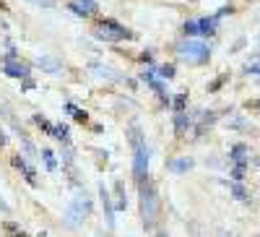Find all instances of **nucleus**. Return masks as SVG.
I'll list each match as a JSON object with an SVG mask.
<instances>
[{
    "label": "nucleus",
    "mask_w": 260,
    "mask_h": 237,
    "mask_svg": "<svg viewBox=\"0 0 260 237\" xmlns=\"http://www.w3.org/2000/svg\"><path fill=\"white\" fill-rule=\"evenodd\" d=\"M91 34H94V39L99 42H125V39H135V34L128 29L125 24L115 21V18H99V21L94 24V29H91Z\"/></svg>",
    "instance_id": "1"
},
{
    "label": "nucleus",
    "mask_w": 260,
    "mask_h": 237,
    "mask_svg": "<svg viewBox=\"0 0 260 237\" xmlns=\"http://www.w3.org/2000/svg\"><path fill=\"white\" fill-rule=\"evenodd\" d=\"M138 188H141V219H143V227L146 230H154L156 222H159V193H156L151 180L141 182Z\"/></svg>",
    "instance_id": "2"
},
{
    "label": "nucleus",
    "mask_w": 260,
    "mask_h": 237,
    "mask_svg": "<svg viewBox=\"0 0 260 237\" xmlns=\"http://www.w3.org/2000/svg\"><path fill=\"white\" fill-rule=\"evenodd\" d=\"M174 50H177L180 60L193 63V66H203V63H208V58H211V44L206 39H200V36H188V39L180 42Z\"/></svg>",
    "instance_id": "3"
},
{
    "label": "nucleus",
    "mask_w": 260,
    "mask_h": 237,
    "mask_svg": "<svg viewBox=\"0 0 260 237\" xmlns=\"http://www.w3.org/2000/svg\"><path fill=\"white\" fill-rule=\"evenodd\" d=\"M91 208H94V203H91V198H89V196L81 190V193H78L76 198H73V203L68 206V211H65V222H68V224H73V227H76V224H81L83 219H86V216L91 214Z\"/></svg>",
    "instance_id": "4"
},
{
    "label": "nucleus",
    "mask_w": 260,
    "mask_h": 237,
    "mask_svg": "<svg viewBox=\"0 0 260 237\" xmlns=\"http://www.w3.org/2000/svg\"><path fill=\"white\" fill-rule=\"evenodd\" d=\"M133 177L138 185L148 180V146L146 143L133 149Z\"/></svg>",
    "instance_id": "5"
},
{
    "label": "nucleus",
    "mask_w": 260,
    "mask_h": 237,
    "mask_svg": "<svg viewBox=\"0 0 260 237\" xmlns=\"http://www.w3.org/2000/svg\"><path fill=\"white\" fill-rule=\"evenodd\" d=\"M65 5H68L70 13H76L78 18H83V21H91V18L99 16V3L97 0H70V3H65Z\"/></svg>",
    "instance_id": "6"
},
{
    "label": "nucleus",
    "mask_w": 260,
    "mask_h": 237,
    "mask_svg": "<svg viewBox=\"0 0 260 237\" xmlns=\"http://www.w3.org/2000/svg\"><path fill=\"white\" fill-rule=\"evenodd\" d=\"M3 73L8 78H26V76H32V68L26 66V63L21 58H8V55H3Z\"/></svg>",
    "instance_id": "7"
},
{
    "label": "nucleus",
    "mask_w": 260,
    "mask_h": 237,
    "mask_svg": "<svg viewBox=\"0 0 260 237\" xmlns=\"http://www.w3.org/2000/svg\"><path fill=\"white\" fill-rule=\"evenodd\" d=\"M11 164H13V167H16V169L26 177V182H29V185H36V169L32 167L29 162H26V157H21V154H13Z\"/></svg>",
    "instance_id": "8"
},
{
    "label": "nucleus",
    "mask_w": 260,
    "mask_h": 237,
    "mask_svg": "<svg viewBox=\"0 0 260 237\" xmlns=\"http://www.w3.org/2000/svg\"><path fill=\"white\" fill-rule=\"evenodd\" d=\"M190 125H193V117L188 112H174V135H177V138H185V133L190 131Z\"/></svg>",
    "instance_id": "9"
},
{
    "label": "nucleus",
    "mask_w": 260,
    "mask_h": 237,
    "mask_svg": "<svg viewBox=\"0 0 260 237\" xmlns=\"http://www.w3.org/2000/svg\"><path fill=\"white\" fill-rule=\"evenodd\" d=\"M36 68H42L44 73H60L63 63L58 58H52V55H39V58H36Z\"/></svg>",
    "instance_id": "10"
},
{
    "label": "nucleus",
    "mask_w": 260,
    "mask_h": 237,
    "mask_svg": "<svg viewBox=\"0 0 260 237\" xmlns=\"http://www.w3.org/2000/svg\"><path fill=\"white\" fill-rule=\"evenodd\" d=\"M99 198H101V206H104V216H107V227L112 230L115 227V208L109 203V190L104 185H99Z\"/></svg>",
    "instance_id": "11"
},
{
    "label": "nucleus",
    "mask_w": 260,
    "mask_h": 237,
    "mask_svg": "<svg viewBox=\"0 0 260 237\" xmlns=\"http://www.w3.org/2000/svg\"><path fill=\"white\" fill-rule=\"evenodd\" d=\"M169 172H174V175H185V172H190L195 167V162L190 157H180V159H169Z\"/></svg>",
    "instance_id": "12"
},
{
    "label": "nucleus",
    "mask_w": 260,
    "mask_h": 237,
    "mask_svg": "<svg viewBox=\"0 0 260 237\" xmlns=\"http://www.w3.org/2000/svg\"><path fill=\"white\" fill-rule=\"evenodd\" d=\"M198 29H200V36H213L219 29V18L216 16H206V18H198Z\"/></svg>",
    "instance_id": "13"
},
{
    "label": "nucleus",
    "mask_w": 260,
    "mask_h": 237,
    "mask_svg": "<svg viewBox=\"0 0 260 237\" xmlns=\"http://www.w3.org/2000/svg\"><path fill=\"white\" fill-rule=\"evenodd\" d=\"M247 146L245 143H234L231 146V151H229V159L234 162V164H247Z\"/></svg>",
    "instance_id": "14"
},
{
    "label": "nucleus",
    "mask_w": 260,
    "mask_h": 237,
    "mask_svg": "<svg viewBox=\"0 0 260 237\" xmlns=\"http://www.w3.org/2000/svg\"><path fill=\"white\" fill-rule=\"evenodd\" d=\"M52 135L58 141H63L65 146H70V128L65 125V123H55V128H52Z\"/></svg>",
    "instance_id": "15"
},
{
    "label": "nucleus",
    "mask_w": 260,
    "mask_h": 237,
    "mask_svg": "<svg viewBox=\"0 0 260 237\" xmlns=\"http://www.w3.org/2000/svg\"><path fill=\"white\" fill-rule=\"evenodd\" d=\"M128 141H130V146H133V149H135V146H141V143H146L143 131H141V128H138L135 123L130 125V131H128Z\"/></svg>",
    "instance_id": "16"
},
{
    "label": "nucleus",
    "mask_w": 260,
    "mask_h": 237,
    "mask_svg": "<svg viewBox=\"0 0 260 237\" xmlns=\"http://www.w3.org/2000/svg\"><path fill=\"white\" fill-rule=\"evenodd\" d=\"M229 193L234 196L237 201H250V196H247V190H245V185H242V182H234V180H231V185H229Z\"/></svg>",
    "instance_id": "17"
},
{
    "label": "nucleus",
    "mask_w": 260,
    "mask_h": 237,
    "mask_svg": "<svg viewBox=\"0 0 260 237\" xmlns=\"http://www.w3.org/2000/svg\"><path fill=\"white\" fill-rule=\"evenodd\" d=\"M169 107L174 109V112H185V109H188V94H185V91H182V94H174Z\"/></svg>",
    "instance_id": "18"
},
{
    "label": "nucleus",
    "mask_w": 260,
    "mask_h": 237,
    "mask_svg": "<svg viewBox=\"0 0 260 237\" xmlns=\"http://www.w3.org/2000/svg\"><path fill=\"white\" fill-rule=\"evenodd\" d=\"M34 125H36V128H42V133H44V135H52L55 123H50L44 115H34Z\"/></svg>",
    "instance_id": "19"
},
{
    "label": "nucleus",
    "mask_w": 260,
    "mask_h": 237,
    "mask_svg": "<svg viewBox=\"0 0 260 237\" xmlns=\"http://www.w3.org/2000/svg\"><path fill=\"white\" fill-rule=\"evenodd\" d=\"M174 68H177L174 63H164V66H159V68H156V73H159V78L169 81V78H174V73H177Z\"/></svg>",
    "instance_id": "20"
},
{
    "label": "nucleus",
    "mask_w": 260,
    "mask_h": 237,
    "mask_svg": "<svg viewBox=\"0 0 260 237\" xmlns=\"http://www.w3.org/2000/svg\"><path fill=\"white\" fill-rule=\"evenodd\" d=\"M42 159H44V167H47V172H55V169H58V162H55L52 149H42Z\"/></svg>",
    "instance_id": "21"
},
{
    "label": "nucleus",
    "mask_w": 260,
    "mask_h": 237,
    "mask_svg": "<svg viewBox=\"0 0 260 237\" xmlns=\"http://www.w3.org/2000/svg\"><path fill=\"white\" fill-rule=\"evenodd\" d=\"M227 81H229V76H227V73H221V76H216V78L211 81V84H208V89H206V91H208V94H216V91H219L221 86H224Z\"/></svg>",
    "instance_id": "22"
},
{
    "label": "nucleus",
    "mask_w": 260,
    "mask_h": 237,
    "mask_svg": "<svg viewBox=\"0 0 260 237\" xmlns=\"http://www.w3.org/2000/svg\"><path fill=\"white\" fill-rule=\"evenodd\" d=\"M229 175H231V180H234V182H242L245 175H247V164H234Z\"/></svg>",
    "instance_id": "23"
},
{
    "label": "nucleus",
    "mask_w": 260,
    "mask_h": 237,
    "mask_svg": "<svg viewBox=\"0 0 260 237\" xmlns=\"http://www.w3.org/2000/svg\"><path fill=\"white\" fill-rule=\"evenodd\" d=\"M182 34H185V36H200L198 21H185V24H182Z\"/></svg>",
    "instance_id": "24"
},
{
    "label": "nucleus",
    "mask_w": 260,
    "mask_h": 237,
    "mask_svg": "<svg viewBox=\"0 0 260 237\" xmlns=\"http://www.w3.org/2000/svg\"><path fill=\"white\" fill-rule=\"evenodd\" d=\"M73 120H76V123H81V125H86L89 123V115H86V109H81V107H76V109H73Z\"/></svg>",
    "instance_id": "25"
},
{
    "label": "nucleus",
    "mask_w": 260,
    "mask_h": 237,
    "mask_svg": "<svg viewBox=\"0 0 260 237\" xmlns=\"http://www.w3.org/2000/svg\"><path fill=\"white\" fill-rule=\"evenodd\" d=\"M94 73H97V76H101V78H117L115 73L107 68V66H94Z\"/></svg>",
    "instance_id": "26"
},
{
    "label": "nucleus",
    "mask_w": 260,
    "mask_h": 237,
    "mask_svg": "<svg viewBox=\"0 0 260 237\" xmlns=\"http://www.w3.org/2000/svg\"><path fill=\"white\" fill-rule=\"evenodd\" d=\"M245 76H260V60H255V63H247Z\"/></svg>",
    "instance_id": "27"
},
{
    "label": "nucleus",
    "mask_w": 260,
    "mask_h": 237,
    "mask_svg": "<svg viewBox=\"0 0 260 237\" xmlns=\"http://www.w3.org/2000/svg\"><path fill=\"white\" fill-rule=\"evenodd\" d=\"M36 84H34V78L32 76H26V78H21V91H29V89H34Z\"/></svg>",
    "instance_id": "28"
},
{
    "label": "nucleus",
    "mask_w": 260,
    "mask_h": 237,
    "mask_svg": "<svg viewBox=\"0 0 260 237\" xmlns=\"http://www.w3.org/2000/svg\"><path fill=\"white\" fill-rule=\"evenodd\" d=\"M141 60L148 63V66H154V55H151V50H143V52H141Z\"/></svg>",
    "instance_id": "29"
},
{
    "label": "nucleus",
    "mask_w": 260,
    "mask_h": 237,
    "mask_svg": "<svg viewBox=\"0 0 260 237\" xmlns=\"http://www.w3.org/2000/svg\"><path fill=\"white\" fill-rule=\"evenodd\" d=\"M32 3L42 5V8H52V5H55V0H32Z\"/></svg>",
    "instance_id": "30"
},
{
    "label": "nucleus",
    "mask_w": 260,
    "mask_h": 237,
    "mask_svg": "<svg viewBox=\"0 0 260 237\" xmlns=\"http://www.w3.org/2000/svg\"><path fill=\"white\" fill-rule=\"evenodd\" d=\"M0 214H11V206L3 201V196H0Z\"/></svg>",
    "instance_id": "31"
},
{
    "label": "nucleus",
    "mask_w": 260,
    "mask_h": 237,
    "mask_svg": "<svg viewBox=\"0 0 260 237\" xmlns=\"http://www.w3.org/2000/svg\"><path fill=\"white\" fill-rule=\"evenodd\" d=\"M8 143V135H5V131H3V125H0V149Z\"/></svg>",
    "instance_id": "32"
},
{
    "label": "nucleus",
    "mask_w": 260,
    "mask_h": 237,
    "mask_svg": "<svg viewBox=\"0 0 260 237\" xmlns=\"http://www.w3.org/2000/svg\"><path fill=\"white\" fill-rule=\"evenodd\" d=\"M219 237H234V235L231 232H219Z\"/></svg>",
    "instance_id": "33"
},
{
    "label": "nucleus",
    "mask_w": 260,
    "mask_h": 237,
    "mask_svg": "<svg viewBox=\"0 0 260 237\" xmlns=\"http://www.w3.org/2000/svg\"><path fill=\"white\" fill-rule=\"evenodd\" d=\"M156 237H169V235H166V232H156Z\"/></svg>",
    "instance_id": "34"
},
{
    "label": "nucleus",
    "mask_w": 260,
    "mask_h": 237,
    "mask_svg": "<svg viewBox=\"0 0 260 237\" xmlns=\"http://www.w3.org/2000/svg\"><path fill=\"white\" fill-rule=\"evenodd\" d=\"M0 8H5V3H3V0H0Z\"/></svg>",
    "instance_id": "35"
}]
</instances>
